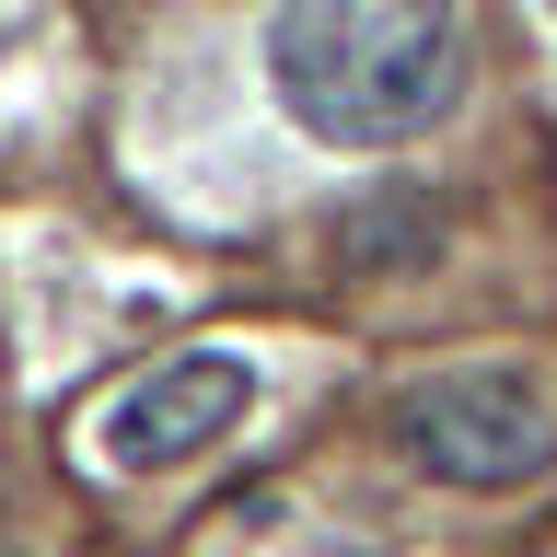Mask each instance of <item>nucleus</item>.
Listing matches in <instances>:
<instances>
[{
	"label": "nucleus",
	"instance_id": "nucleus-2",
	"mask_svg": "<svg viewBox=\"0 0 557 557\" xmlns=\"http://www.w3.org/2000/svg\"><path fill=\"white\" fill-rule=\"evenodd\" d=\"M395 453L442 487H534L557 465V407L511 360H465L395 395Z\"/></svg>",
	"mask_w": 557,
	"mask_h": 557
},
{
	"label": "nucleus",
	"instance_id": "nucleus-1",
	"mask_svg": "<svg viewBox=\"0 0 557 557\" xmlns=\"http://www.w3.org/2000/svg\"><path fill=\"white\" fill-rule=\"evenodd\" d=\"M268 70L325 151H407L465 94V24L418 0H313L268 24Z\"/></svg>",
	"mask_w": 557,
	"mask_h": 557
},
{
	"label": "nucleus",
	"instance_id": "nucleus-3",
	"mask_svg": "<svg viewBox=\"0 0 557 557\" xmlns=\"http://www.w3.org/2000/svg\"><path fill=\"white\" fill-rule=\"evenodd\" d=\"M244 407H256V372H244L233 348H186V360H163L151 383H128V395L94 418V453L116 476H163V465L209 453Z\"/></svg>",
	"mask_w": 557,
	"mask_h": 557
},
{
	"label": "nucleus",
	"instance_id": "nucleus-4",
	"mask_svg": "<svg viewBox=\"0 0 557 557\" xmlns=\"http://www.w3.org/2000/svg\"><path fill=\"white\" fill-rule=\"evenodd\" d=\"M337 233H348V268H407V256H430V244H418L430 209H407V198H395V209H348Z\"/></svg>",
	"mask_w": 557,
	"mask_h": 557
}]
</instances>
